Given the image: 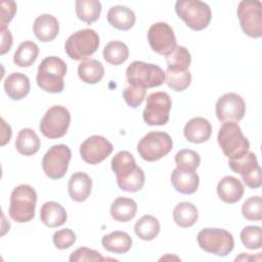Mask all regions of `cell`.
<instances>
[{"mask_svg":"<svg viewBox=\"0 0 262 262\" xmlns=\"http://www.w3.org/2000/svg\"><path fill=\"white\" fill-rule=\"evenodd\" d=\"M113 144L103 136L92 135L80 145L82 160L90 165H97L104 161L112 152Z\"/></svg>","mask_w":262,"mask_h":262,"instance_id":"cell-15","label":"cell"},{"mask_svg":"<svg viewBox=\"0 0 262 262\" xmlns=\"http://www.w3.org/2000/svg\"><path fill=\"white\" fill-rule=\"evenodd\" d=\"M12 45V36L8 29L1 30V48H0V54L3 55L6 52H8Z\"/></svg>","mask_w":262,"mask_h":262,"instance_id":"cell-46","label":"cell"},{"mask_svg":"<svg viewBox=\"0 0 262 262\" xmlns=\"http://www.w3.org/2000/svg\"><path fill=\"white\" fill-rule=\"evenodd\" d=\"M129 56L127 45L121 41H111L103 48V58L106 62L119 66L123 63Z\"/></svg>","mask_w":262,"mask_h":262,"instance_id":"cell-34","label":"cell"},{"mask_svg":"<svg viewBox=\"0 0 262 262\" xmlns=\"http://www.w3.org/2000/svg\"><path fill=\"white\" fill-rule=\"evenodd\" d=\"M244 185L233 176H224L217 185V193L221 201L227 204L238 202L244 194Z\"/></svg>","mask_w":262,"mask_h":262,"instance_id":"cell-19","label":"cell"},{"mask_svg":"<svg viewBox=\"0 0 262 262\" xmlns=\"http://www.w3.org/2000/svg\"><path fill=\"white\" fill-rule=\"evenodd\" d=\"M101 245L108 252L125 254L132 247V238L127 232L116 230L104 235L101 238Z\"/></svg>","mask_w":262,"mask_h":262,"instance_id":"cell-24","label":"cell"},{"mask_svg":"<svg viewBox=\"0 0 262 262\" xmlns=\"http://www.w3.org/2000/svg\"><path fill=\"white\" fill-rule=\"evenodd\" d=\"M147 40L150 48L161 55L167 56L176 47L174 31L164 21H159L150 26L147 32Z\"/></svg>","mask_w":262,"mask_h":262,"instance_id":"cell-13","label":"cell"},{"mask_svg":"<svg viewBox=\"0 0 262 262\" xmlns=\"http://www.w3.org/2000/svg\"><path fill=\"white\" fill-rule=\"evenodd\" d=\"M217 140L224 156L229 160L243 157L250 148V142L236 122L223 123L219 129Z\"/></svg>","mask_w":262,"mask_h":262,"instance_id":"cell-3","label":"cell"},{"mask_svg":"<svg viewBox=\"0 0 262 262\" xmlns=\"http://www.w3.org/2000/svg\"><path fill=\"white\" fill-rule=\"evenodd\" d=\"M199 218L196 207L188 202H182L176 205L173 210V219L175 223L183 228L192 226Z\"/></svg>","mask_w":262,"mask_h":262,"instance_id":"cell-29","label":"cell"},{"mask_svg":"<svg viewBox=\"0 0 262 262\" xmlns=\"http://www.w3.org/2000/svg\"><path fill=\"white\" fill-rule=\"evenodd\" d=\"M2 141H1V145H5L11 137V128L9 125L6 124V122L2 119Z\"/></svg>","mask_w":262,"mask_h":262,"instance_id":"cell-47","label":"cell"},{"mask_svg":"<svg viewBox=\"0 0 262 262\" xmlns=\"http://www.w3.org/2000/svg\"><path fill=\"white\" fill-rule=\"evenodd\" d=\"M16 12V4L14 1H2L1 2V30L7 29L6 26L14 17Z\"/></svg>","mask_w":262,"mask_h":262,"instance_id":"cell-44","label":"cell"},{"mask_svg":"<svg viewBox=\"0 0 262 262\" xmlns=\"http://www.w3.org/2000/svg\"><path fill=\"white\" fill-rule=\"evenodd\" d=\"M104 75V68L97 59H85L78 66V76L86 84L98 83Z\"/></svg>","mask_w":262,"mask_h":262,"instance_id":"cell-27","label":"cell"},{"mask_svg":"<svg viewBox=\"0 0 262 262\" xmlns=\"http://www.w3.org/2000/svg\"><path fill=\"white\" fill-rule=\"evenodd\" d=\"M39 54V47L33 41H25L19 44L13 55V62L20 68L32 66Z\"/></svg>","mask_w":262,"mask_h":262,"instance_id":"cell-30","label":"cell"},{"mask_svg":"<svg viewBox=\"0 0 262 262\" xmlns=\"http://www.w3.org/2000/svg\"><path fill=\"white\" fill-rule=\"evenodd\" d=\"M212 133L211 123L202 117H195L189 120L183 129L185 138L192 143H203L207 141Z\"/></svg>","mask_w":262,"mask_h":262,"instance_id":"cell-16","label":"cell"},{"mask_svg":"<svg viewBox=\"0 0 262 262\" xmlns=\"http://www.w3.org/2000/svg\"><path fill=\"white\" fill-rule=\"evenodd\" d=\"M201 158L199 154L192 149H180L175 155V164L176 168L182 170H190L195 171V169L200 166Z\"/></svg>","mask_w":262,"mask_h":262,"instance_id":"cell-37","label":"cell"},{"mask_svg":"<svg viewBox=\"0 0 262 262\" xmlns=\"http://www.w3.org/2000/svg\"><path fill=\"white\" fill-rule=\"evenodd\" d=\"M72 152L66 144H55L47 150L42 160V168L51 179L62 178L69 168Z\"/></svg>","mask_w":262,"mask_h":262,"instance_id":"cell-12","label":"cell"},{"mask_svg":"<svg viewBox=\"0 0 262 262\" xmlns=\"http://www.w3.org/2000/svg\"><path fill=\"white\" fill-rule=\"evenodd\" d=\"M144 181H145L144 172L138 166L134 171V173L131 174L129 177L124 179H117V183L120 189L128 192L139 191L143 187Z\"/></svg>","mask_w":262,"mask_h":262,"instance_id":"cell-38","label":"cell"},{"mask_svg":"<svg viewBox=\"0 0 262 262\" xmlns=\"http://www.w3.org/2000/svg\"><path fill=\"white\" fill-rule=\"evenodd\" d=\"M4 90L12 100H20L30 92V80L23 73H12L4 80Z\"/></svg>","mask_w":262,"mask_h":262,"instance_id":"cell-18","label":"cell"},{"mask_svg":"<svg viewBox=\"0 0 262 262\" xmlns=\"http://www.w3.org/2000/svg\"><path fill=\"white\" fill-rule=\"evenodd\" d=\"M105 260H114L110 258H104L101 254L95 250L82 247L74 251L70 256L71 262H80V261H93V262H100Z\"/></svg>","mask_w":262,"mask_h":262,"instance_id":"cell-42","label":"cell"},{"mask_svg":"<svg viewBox=\"0 0 262 262\" xmlns=\"http://www.w3.org/2000/svg\"><path fill=\"white\" fill-rule=\"evenodd\" d=\"M243 245L250 250H258L262 246V229L260 226H246L241 231Z\"/></svg>","mask_w":262,"mask_h":262,"instance_id":"cell-39","label":"cell"},{"mask_svg":"<svg viewBox=\"0 0 262 262\" xmlns=\"http://www.w3.org/2000/svg\"><path fill=\"white\" fill-rule=\"evenodd\" d=\"M171 183L178 192L191 194L199 187L200 177L194 171L175 168L171 174Z\"/></svg>","mask_w":262,"mask_h":262,"instance_id":"cell-17","label":"cell"},{"mask_svg":"<svg viewBox=\"0 0 262 262\" xmlns=\"http://www.w3.org/2000/svg\"><path fill=\"white\" fill-rule=\"evenodd\" d=\"M237 16L246 35L252 38L262 36V4L260 1H241L237 6Z\"/></svg>","mask_w":262,"mask_h":262,"instance_id":"cell-11","label":"cell"},{"mask_svg":"<svg viewBox=\"0 0 262 262\" xmlns=\"http://www.w3.org/2000/svg\"><path fill=\"white\" fill-rule=\"evenodd\" d=\"M137 212V204L130 198H118L111 206L112 217L119 222H128L133 219Z\"/></svg>","mask_w":262,"mask_h":262,"instance_id":"cell-26","label":"cell"},{"mask_svg":"<svg viewBox=\"0 0 262 262\" xmlns=\"http://www.w3.org/2000/svg\"><path fill=\"white\" fill-rule=\"evenodd\" d=\"M40 219L46 226L54 228L66 223L68 219L64 208L56 202H46L41 207Z\"/></svg>","mask_w":262,"mask_h":262,"instance_id":"cell-23","label":"cell"},{"mask_svg":"<svg viewBox=\"0 0 262 262\" xmlns=\"http://www.w3.org/2000/svg\"><path fill=\"white\" fill-rule=\"evenodd\" d=\"M15 147L20 155L33 156L40 148V139L34 130L24 128L17 134Z\"/></svg>","mask_w":262,"mask_h":262,"instance_id":"cell-28","label":"cell"},{"mask_svg":"<svg viewBox=\"0 0 262 262\" xmlns=\"http://www.w3.org/2000/svg\"><path fill=\"white\" fill-rule=\"evenodd\" d=\"M134 232L142 241H152L160 232V222L151 215H144L135 223Z\"/></svg>","mask_w":262,"mask_h":262,"instance_id":"cell-32","label":"cell"},{"mask_svg":"<svg viewBox=\"0 0 262 262\" xmlns=\"http://www.w3.org/2000/svg\"><path fill=\"white\" fill-rule=\"evenodd\" d=\"M75 6L78 18L88 25L96 21L101 12V3L97 0H77Z\"/></svg>","mask_w":262,"mask_h":262,"instance_id":"cell-31","label":"cell"},{"mask_svg":"<svg viewBox=\"0 0 262 262\" xmlns=\"http://www.w3.org/2000/svg\"><path fill=\"white\" fill-rule=\"evenodd\" d=\"M196 239L201 249L219 257L227 256L234 247L232 234L222 228H204L198 233Z\"/></svg>","mask_w":262,"mask_h":262,"instance_id":"cell-7","label":"cell"},{"mask_svg":"<svg viewBox=\"0 0 262 262\" xmlns=\"http://www.w3.org/2000/svg\"><path fill=\"white\" fill-rule=\"evenodd\" d=\"M166 73L165 82L174 91L180 92L185 90L191 82V74L189 71H172L168 70Z\"/></svg>","mask_w":262,"mask_h":262,"instance_id":"cell-35","label":"cell"},{"mask_svg":"<svg viewBox=\"0 0 262 262\" xmlns=\"http://www.w3.org/2000/svg\"><path fill=\"white\" fill-rule=\"evenodd\" d=\"M68 68L66 62L57 56L45 57L38 67L37 84L49 93H60L63 90V78Z\"/></svg>","mask_w":262,"mask_h":262,"instance_id":"cell-1","label":"cell"},{"mask_svg":"<svg viewBox=\"0 0 262 262\" xmlns=\"http://www.w3.org/2000/svg\"><path fill=\"white\" fill-rule=\"evenodd\" d=\"M99 46V36L92 29H83L72 34L64 43V50L74 60L87 59Z\"/></svg>","mask_w":262,"mask_h":262,"instance_id":"cell-6","label":"cell"},{"mask_svg":"<svg viewBox=\"0 0 262 262\" xmlns=\"http://www.w3.org/2000/svg\"><path fill=\"white\" fill-rule=\"evenodd\" d=\"M106 19L112 27L121 31H128L134 26L136 17L130 8L123 5H116L110 8Z\"/></svg>","mask_w":262,"mask_h":262,"instance_id":"cell-22","label":"cell"},{"mask_svg":"<svg viewBox=\"0 0 262 262\" xmlns=\"http://www.w3.org/2000/svg\"><path fill=\"white\" fill-rule=\"evenodd\" d=\"M126 78L128 84L146 89L161 86L165 82L166 73L157 64L135 60L128 66Z\"/></svg>","mask_w":262,"mask_h":262,"instance_id":"cell-5","label":"cell"},{"mask_svg":"<svg viewBox=\"0 0 262 262\" xmlns=\"http://www.w3.org/2000/svg\"><path fill=\"white\" fill-rule=\"evenodd\" d=\"M228 165L233 172L238 173L241 176L249 174L259 166L257 157L252 151H248L236 160H228Z\"/></svg>","mask_w":262,"mask_h":262,"instance_id":"cell-36","label":"cell"},{"mask_svg":"<svg viewBox=\"0 0 262 262\" xmlns=\"http://www.w3.org/2000/svg\"><path fill=\"white\" fill-rule=\"evenodd\" d=\"M167 69L172 71H187L191 63L189 51L180 45H176L173 51L166 56Z\"/></svg>","mask_w":262,"mask_h":262,"instance_id":"cell-33","label":"cell"},{"mask_svg":"<svg viewBox=\"0 0 262 262\" xmlns=\"http://www.w3.org/2000/svg\"><path fill=\"white\" fill-rule=\"evenodd\" d=\"M175 11L193 31L206 29L212 18L210 6L200 0H178L175 3Z\"/></svg>","mask_w":262,"mask_h":262,"instance_id":"cell-4","label":"cell"},{"mask_svg":"<svg viewBox=\"0 0 262 262\" xmlns=\"http://www.w3.org/2000/svg\"><path fill=\"white\" fill-rule=\"evenodd\" d=\"M36 204L37 193L32 186L28 184L16 186L10 195L8 210L10 218L17 223L31 221L35 216Z\"/></svg>","mask_w":262,"mask_h":262,"instance_id":"cell-2","label":"cell"},{"mask_svg":"<svg viewBox=\"0 0 262 262\" xmlns=\"http://www.w3.org/2000/svg\"><path fill=\"white\" fill-rule=\"evenodd\" d=\"M92 180L84 172L74 173L69 180V194L75 202L82 203L91 193Z\"/></svg>","mask_w":262,"mask_h":262,"instance_id":"cell-21","label":"cell"},{"mask_svg":"<svg viewBox=\"0 0 262 262\" xmlns=\"http://www.w3.org/2000/svg\"><path fill=\"white\" fill-rule=\"evenodd\" d=\"M112 170L116 174L117 179L129 177L136 170V162L134 157L126 150L117 152L112 159Z\"/></svg>","mask_w":262,"mask_h":262,"instance_id":"cell-25","label":"cell"},{"mask_svg":"<svg viewBox=\"0 0 262 262\" xmlns=\"http://www.w3.org/2000/svg\"><path fill=\"white\" fill-rule=\"evenodd\" d=\"M71 123V115L62 105L51 106L40 122L41 133L49 138L56 139L66 135Z\"/></svg>","mask_w":262,"mask_h":262,"instance_id":"cell-9","label":"cell"},{"mask_svg":"<svg viewBox=\"0 0 262 262\" xmlns=\"http://www.w3.org/2000/svg\"><path fill=\"white\" fill-rule=\"evenodd\" d=\"M172 101L168 93L158 91L149 94L143 111V120L147 125L161 126L169 121Z\"/></svg>","mask_w":262,"mask_h":262,"instance_id":"cell-10","label":"cell"},{"mask_svg":"<svg viewBox=\"0 0 262 262\" xmlns=\"http://www.w3.org/2000/svg\"><path fill=\"white\" fill-rule=\"evenodd\" d=\"M244 183L253 189L259 188L262 185V177H261V168L258 166L256 169H254L252 172H250L247 175L242 176Z\"/></svg>","mask_w":262,"mask_h":262,"instance_id":"cell-45","label":"cell"},{"mask_svg":"<svg viewBox=\"0 0 262 262\" xmlns=\"http://www.w3.org/2000/svg\"><path fill=\"white\" fill-rule=\"evenodd\" d=\"M172 146L173 141L168 133L151 131L140 139L137 144V151L144 161L156 162L167 156Z\"/></svg>","mask_w":262,"mask_h":262,"instance_id":"cell-8","label":"cell"},{"mask_svg":"<svg viewBox=\"0 0 262 262\" xmlns=\"http://www.w3.org/2000/svg\"><path fill=\"white\" fill-rule=\"evenodd\" d=\"M33 31L37 39L41 42H49L57 36L59 32V25L53 15L45 13L39 15L35 19Z\"/></svg>","mask_w":262,"mask_h":262,"instance_id":"cell-20","label":"cell"},{"mask_svg":"<svg viewBox=\"0 0 262 262\" xmlns=\"http://www.w3.org/2000/svg\"><path fill=\"white\" fill-rule=\"evenodd\" d=\"M145 93L146 90L144 88L128 84L123 90V98L129 106L136 108L142 103Z\"/></svg>","mask_w":262,"mask_h":262,"instance_id":"cell-41","label":"cell"},{"mask_svg":"<svg viewBox=\"0 0 262 262\" xmlns=\"http://www.w3.org/2000/svg\"><path fill=\"white\" fill-rule=\"evenodd\" d=\"M243 216L250 221H260L262 219V200L259 195L249 198L242 207Z\"/></svg>","mask_w":262,"mask_h":262,"instance_id":"cell-40","label":"cell"},{"mask_svg":"<svg viewBox=\"0 0 262 262\" xmlns=\"http://www.w3.org/2000/svg\"><path fill=\"white\" fill-rule=\"evenodd\" d=\"M215 111L218 120L222 123L238 122L245 116L246 103L241 95L229 92L218 98Z\"/></svg>","mask_w":262,"mask_h":262,"instance_id":"cell-14","label":"cell"},{"mask_svg":"<svg viewBox=\"0 0 262 262\" xmlns=\"http://www.w3.org/2000/svg\"><path fill=\"white\" fill-rule=\"evenodd\" d=\"M53 244L59 250H66L73 246L76 242V234L70 228L60 229L54 232L53 236Z\"/></svg>","mask_w":262,"mask_h":262,"instance_id":"cell-43","label":"cell"}]
</instances>
